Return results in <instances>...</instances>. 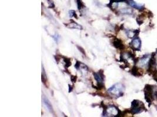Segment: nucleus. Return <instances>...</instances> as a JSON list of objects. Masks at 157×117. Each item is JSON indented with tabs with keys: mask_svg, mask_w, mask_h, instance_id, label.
<instances>
[{
	"mask_svg": "<svg viewBox=\"0 0 157 117\" xmlns=\"http://www.w3.org/2000/svg\"><path fill=\"white\" fill-rule=\"evenodd\" d=\"M128 4L130 6H131L132 7L135 8L136 9H142L144 8V5L143 4H138L137 2H135L134 0H127Z\"/></svg>",
	"mask_w": 157,
	"mask_h": 117,
	"instance_id": "1a4fd4ad",
	"label": "nucleus"
},
{
	"mask_svg": "<svg viewBox=\"0 0 157 117\" xmlns=\"http://www.w3.org/2000/svg\"><path fill=\"white\" fill-rule=\"evenodd\" d=\"M157 58L155 54L153 53L151 55V57L150 58V62L148 66V71L152 74L153 76H155L157 75Z\"/></svg>",
	"mask_w": 157,
	"mask_h": 117,
	"instance_id": "20e7f679",
	"label": "nucleus"
},
{
	"mask_svg": "<svg viewBox=\"0 0 157 117\" xmlns=\"http://www.w3.org/2000/svg\"><path fill=\"white\" fill-rule=\"evenodd\" d=\"M116 1H121V0H116Z\"/></svg>",
	"mask_w": 157,
	"mask_h": 117,
	"instance_id": "412c9836",
	"label": "nucleus"
},
{
	"mask_svg": "<svg viewBox=\"0 0 157 117\" xmlns=\"http://www.w3.org/2000/svg\"><path fill=\"white\" fill-rule=\"evenodd\" d=\"M154 78H155V80L157 81V76H154Z\"/></svg>",
	"mask_w": 157,
	"mask_h": 117,
	"instance_id": "aec40b11",
	"label": "nucleus"
},
{
	"mask_svg": "<svg viewBox=\"0 0 157 117\" xmlns=\"http://www.w3.org/2000/svg\"><path fill=\"white\" fill-rule=\"evenodd\" d=\"M94 78L95 79V80L97 81V82L98 83V85L102 86H103V81H104V77H103V74L100 72L98 73H94Z\"/></svg>",
	"mask_w": 157,
	"mask_h": 117,
	"instance_id": "6e6552de",
	"label": "nucleus"
},
{
	"mask_svg": "<svg viewBox=\"0 0 157 117\" xmlns=\"http://www.w3.org/2000/svg\"><path fill=\"white\" fill-rule=\"evenodd\" d=\"M53 37H54V40H55L57 42H58V40H59V37L58 35L57 34H56Z\"/></svg>",
	"mask_w": 157,
	"mask_h": 117,
	"instance_id": "6ab92c4d",
	"label": "nucleus"
},
{
	"mask_svg": "<svg viewBox=\"0 0 157 117\" xmlns=\"http://www.w3.org/2000/svg\"><path fill=\"white\" fill-rule=\"evenodd\" d=\"M132 74H134V76H141V74L139 72L137 67H134L132 69Z\"/></svg>",
	"mask_w": 157,
	"mask_h": 117,
	"instance_id": "4468645a",
	"label": "nucleus"
},
{
	"mask_svg": "<svg viewBox=\"0 0 157 117\" xmlns=\"http://www.w3.org/2000/svg\"><path fill=\"white\" fill-rule=\"evenodd\" d=\"M150 58H150V55H144L142 58H140L138 60V62L137 63L138 66L141 68L147 67V66H148Z\"/></svg>",
	"mask_w": 157,
	"mask_h": 117,
	"instance_id": "423d86ee",
	"label": "nucleus"
},
{
	"mask_svg": "<svg viewBox=\"0 0 157 117\" xmlns=\"http://www.w3.org/2000/svg\"></svg>",
	"mask_w": 157,
	"mask_h": 117,
	"instance_id": "4be33fe9",
	"label": "nucleus"
},
{
	"mask_svg": "<svg viewBox=\"0 0 157 117\" xmlns=\"http://www.w3.org/2000/svg\"><path fill=\"white\" fill-rule=\"evenodd\" d=\"M69 15L70 17H76L77 15L75 14V12L74 11H70L69 12Z\"/></svg>",
	"mask_w": 157,
	"mask_h": 117,
	"instance_id": "a211bd4d",
	"label": "nucleus"
},
{
	"mask_svg": "<svg viewBox=\"0 0 157 117\" xmlns=\"http://www.w3.org/2000/svg\"><path fill=\"white\" fill-rule=\"evenodd\" d=\"M71 21V23H70L69 24L67 25V27L71 28V29H79V30L82 29V28L81 25H79L76 22H74L73 21Z\"/></svg>",
	"mask_w": 157,
	"mask_h": 117,
	"instance_id": "9d476101",
	"label": "nucleus"
},
{
	"mask_svg": "<svg viewBox=\"0 0 157 117\" xmlns=\"http://www.w3.org/2000/svg\"><path fill=\"white\" fill-rule=\"evenodd\" d=\"M120 114V110L114 105H109L104 111V116L106 117H117Z\"/></svg>",
	"mask_w": 157,
	"mask_h": 117,
	"instance_id": "39448f33",
	"label": "nucleus"
},
{
	"mask_svg": "<svg viewBox=\"0 0 157 117\" xmlns=\"http://www.w3.org/2000/svg\"></svg>",
	"mask_w": 157,
	"mask_h": 117,
	"instance_id": "5701e85b",
	"label": "nucleus"
},
{
	"mask_svg": "<svg viewBox=\"0 0 157 117\" xmlns=\"http://www.w3.org/2000/svg\"><path fill=\"white\" fill-rule=\"evenodd\" d=\"M145 110L144 104L139 100H134L131 103V112L133 114H139Z\"/></svg>",
	"mask_w": 157,
	"mask_h": 117,
	"instance_id": "7ed1b4c3",
	"label": "nucleus"
},
{
	"mask_svg": "<svg viewBox=\"0 0 157 117\" xmlns=\"http://www.w3.org/2000/svg\"><path fill=\"white\" fill-rule=\"evenodd\" d=\"M47 2H48V5H49V7H54L55 5H54V3L52 0H47Z\"/></svg>",
	"mask_w": 157,
	"mask_h": 117,
	"instance_id": "dca6fc26",
	"label": "nucleus"
},
{
	"mask_svg": "<svg viewBox=\"0 0 157 117\" xmlns=\"http://www.w3.org/2000/svg\"><path fill=\"white\" fill-rule=\"evenodd\" d=\"M145 98L147 101L151 104L157 98V88L151 85H146L144 88Z\"/></svg>",
	"mask_w": 157,
	"mask_h": 117,
	"instance_id": "f257e3e1",
	"label": "nucleus"
},
{
	"mask_svg": "<svg viewBox=\"0 0 157 117\" xmlns=\"http://www.w3.org/2000/svg\"><path fill=\"white\" fill-rule=\"evenodd\" d=\"M77 4H78V8L80 10V9H81L82 8V7H84L83 6V4H82V2L81 1V0H77Z\"/></svg>",
	"mask_w": 157,
	"mask_h": 117,
	"instance_id": "f3484780",
	"label": "nucleus"
},
{
	"mask_svg": "<svg viewBox=\"0 0 157 117\" xmlns=\"http://www.w3.org/2000/svg\"><path fill=\"white\" fill-rule=\"evenodd\" d=\"M42 70H43V72H42V81L45 83V81H47V77H46V75H45L44 69H43Z\"/></svg>",
	"mask_w": 157,
	"mask_h": 117,
	"instance_id": "2eb2a0df",
	"label": "nucleus"
},
{
	"mask_svg": "<svg viewBox=\"0 0 157 117\" xmlns=\"http://www.w3.org/2000/svg\"><path fill=\"white\" fill-rule=\"evenodd\" d=\"M126 34H127V35L128 36V37H130V38H132V37H135L136 35L137 31L128 30L126 31Z\"/></svg>",
	"mask_w": 157,
	"mask_h": 117,
	"instance_id": "ddd939ff",
	"label": "nucleus"
},
{
	"mask_svg": "<svg viewBox=\"0 0 157 117\" xmlns=\"http://www.w3.org/2000/svg\"><path fill=\"white\" fill-rule=\"evenodd\" d=\"M43 102H44V105H45V107H47V108L49 110L50 112H52L53 111L52 105H51V103L49 101V100L47 98H45V97L43 98Z\"/></svg>",
	"mask_w": 157,
	"mask_h": 117,
	"instance_id": "9b49d317",
	"label": "nucleus"
},
{
	"mask_svg": "<svg viewBox=\"0 0 157 117\" xmlns=\"http://www.w3.org/2000/svg\"><path fill=\"white\" fill-rule=\"evenodd\" d=\"M125 90L124 86L121 83H117L111 87L109 88L108 90V93L115 98L121 97L124 94Z\"/></svg>",
	"mask_w": 157,
	"mask_h": 117,
	"instance_id": "f03ea898",
	"label": "nucleus"
},
{
	"mask_svg": "<svg viewBox=\"0 0 157 117\" xmlns=\"http://www.w3.org/2000/svg\"><path fill=\"white\" fill-rule=\"evenodd\" d=\"M113 44L115 47L117 49H122L124 48V44L122 43L120 39H115L113 42Z\"/></svg>",
	"mask_w": 157,
	"mask_h": 117,
	"instance_id": "f8f14e48",
	"label": "nucleus"
},
{
	"mask_svg": "<svg viewBox=\"0 0 157 117\" xmlns=\"http://www.w3.org/2000/svg\"><path fill=\"white\" fill-rule=\"evenodd\" d=\"M131 46L132 49L136 51H139L141 46V41L139 37H136L132 39L131 43Z\"/></svg>",
	"mask_w": 157,
	"mask_h": 117,
	"instance_id": "0eeeda50",
	"label": "nucleus"
}]
</instances>
